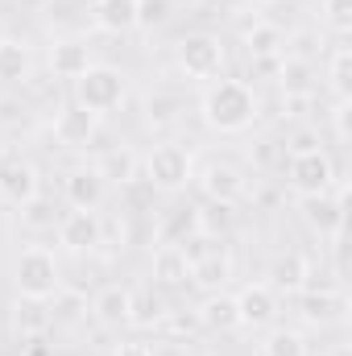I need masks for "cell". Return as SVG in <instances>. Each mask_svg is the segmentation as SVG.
<instances>
[{"instance_id": "cell-1", "label": "cell", "mask_w": 352, "mask_h": 356, "mask_svg": "<svg viewBox=\"0 0 352 356\" xmlns=\"http://www.w3.org/2000/svg\"><path fill=\"white\" fill-rule=\"evenodd\" d=\"M203 124L216 133H245L262 116V99L245 79H216L199 99Z\"/></svg>"}, {"instance_id": "cell-2", "label": "cell", "mask_w": 352, "mask_h": 356, "mask_svg": "<svg viewBox=\"0 0 352 356\" xmlns=\"http://www.w3.org/2000/svg\"><path fill=\"white\" fill-rule=\"evenodd\" d=\"M13 286H17V298H38V302H50L58 290H63V273L50 249L42 245H29L21 249V257L13 261Z\"/></svg>"}, {"instance_id": "cell-3", "label": "cell", "mask_w": 352, "mask_h": 356, "mask_svg": "<svg viewBox=\"0 0 352 356\" xmlns=\"http://www.w3.org/2000/svg\"><path fill=\"white\" fill-rule=\"evenodd\" d=\"M125 71L120 67H108V63H91L88 71L75 79V104H83L88 112L95 116H104V112H112V108H120L125 104Z\"/></svg>"}, {"instance_id": "cell-4", "label": "cell", "mask_w": 352, "mask_h": 356, "mask_svg": "<svg viewBox=\"0 0 352 356\" xmlns=\"http://www.w3.org/2000/svg\"><path fill=\"white\" fill-rule=\"evenodd\" d=\"M141 166H145L141 175L150 178L158 191H166V195L182 191V186L191 182V170H195L191 149H186V145H178V141H162V145H154V149L145 154V162H141Z\"/></svg>"}, {"instance_id": "cell-5", "label": "cell", "mask_w": 352, "mask_h": 356, "mask_svg": "<svg viewBox=\"0 0 352 356\" xmlns=\"http://www.w3.org/2000/svg\"><path fill=\"white\" fill-rule=\"evenodd\" d=\"M286 182H290V191L303 199V195H323V191H332L340 178H336V162H332V154L328 149H311V154H290L286 158Z\"/></svg>"}, {"instance_id": "cell-6", "label": "cell", "mask_w": 352, "mask_h": 356, "mask_svg": "<svg viewBox=\"0 0 352 356\" xmlns=\"http://www.w3.org/2000/svg\"><path fill=\"white\" fill-rule=\"evenodd\" d=\"M175 58H178V67H182V75H191V79H216L220 67H224V46H220L216 33L195 29V33L178 38Z\"/></svg>"}, {"instance_id": "cell-7", "label": "cell", "mask_w": 352, "mask_h": 356, "mask_svg": "<svg viewBox=\"0 0 352 356\" xmlns=\"http://www.w3.org/2000/svg\"><path fill=\"white\" fill-rule=\"evenodd\" d=\"M298 216H303V224H307L315 236L340 241V232H344V186L336 182V186L323 191V195H303V199H298Z\"/></svg>"}, {"instance_id": "cell-8", "label": "cell", "mask_w": 352, "mask_h": 356, "mask_svg": "<svg viewBox=\"0 0 352 356\" xmlns=\"http://www.w3.org/2000/svg\"><path fill=\"white\" fill-rule=\"evenodd\" d=\"M294 298H298L303 323H311V327H332V323H340L344 311H349V298H344L332 282H315V277H307V286H303Z\"/></svg>"}, {"instance_id": "cell-9", "label": "cell", "mask_w": 352, "mask_h": 356, "mask_svg": "<svg viewBox=\"0 0 352 356\" xmlns=\"http://www.w3.org/2000/svg\"><path fill=\"white\" fill-rule=\"evenodd\" d=\"M95 133H99V116L88 112L83 104H63L58 108V116H54V141L58 145H67V149H88L91 141H95Z\"/></svg>"}, {"instance_id": "cell-10", "label": "cell", "mask_w": 352, "mask_h": 356, "mask_svg": "<svg viewBox=\"0 0 352 356\" xmlns=\"http://www.w3.org/2000/svg\"><path fill=\"white\" fill-rule=\"evenodd\" d=\"M54 232L67 253H95L104 245V220L95 211H67Z\"/></svg>"}, {"instance_id": "cell-11", "label": "cell", "mask_w": 352, "mask_h": 356, "mask_svg": "<svg viewBox=\"0 0 352 356\" xmlns=\"http://www.w3.org/2000/svg\"><path fill=\"white\" fill-rule=\"evenodd\" d=\"M232 298H237V319H241V327H269V323L278 319V294H273L269 282H249V286H241Z\"/></svg>"}, {"instance_id": "cell-12", "label": "cell", "mask_w": 352, "mask_h": 356, "mask_svg": "<svg viewBox=\"0 0 352 356\" xmlns=\"http://www.w3.org/2000/svg\"><path fill=\"white\" fill-rule=\"evenodd\" d=\"M199 191L207 195V203H237V199H245V175L232 166V162H207L203 166V175H199Z\"/></svg>"}, {"instance_id": "cell-13", "label": "cell", "mask_w": 352, "mask_h": 356, "mask_svg": "<svg viewBox=\"0 0 352 356\" xmlns=\"http://www.w3.org/2000/svg\"><path fill=\"white\" fill-rule=\"evenodd\" d=\"M38 186H42V175H38V166H33V162L13 158V162H4V166H0V199H4V203L25 207V203L38 195Z\"/></svg>"}, {"instance_id": "cell-14", "label": "cell", "mask_w": 352, "mask_h": 356, "mask_svg": "<svg viewBox=\"0 0 352 356\" xmlns=\"http://www.w3.org/2000/svg\"><path fill=\"white\" fill-rule=\"evenodd\" d=\"M108 195V182L95 175V166H79L63 178V199L71 203V211H95Z\"/></svg>"}, {"instance_id": "cell-15", "label": "cell", "mask_w": 352, "mask_h": 356, "mask_svg": "<svg viewBox=\"0 0 352 356\" xmlns=\"http://www.w3.org/2000/svg\"><path fill=\"white\" fill-rule=\"evenodd\" d=\"M91 67V46L83 38H58L54 46H50V71L58 75V79H79L83 71Z\"/></svg>"}, {"instance_id": "cell-16", "label": "cell", "mask_w": 352, "mask_h": 356, "mask_svg": "<svg viewBox=\"0 0 352 356\" xmlns=\"http://www.w3.org/2000/svg\"><path fill=\"white\" fill-rule=\"evenodd\" d=\"M129 298H133L129 286H104V290L91 298L88 315L99 327H125V323H129Z\"/></svg>"}, {"instance_id": "cell-17", "label": "cell", "mask_w": 352, "mask_h": 356, "mask_svg": "<svg viewBox=\"0 0 352 356\" xmlns=\"http://www.w3.org/2000/svg\"><path fill=\"white\" fill-rule=\"evenodd\" d=\"M150 277H154L158 286H166V290L186 286V282H191V261H186V253H182L178 245H162V249H154Z\"/></svg>"}, {"instance_id": "cell-18", "label": "cell", "mask_w": 352, "mask_h": 356, "mask_svg": "<svg viewBox=\"0 0 352 356\" xmlns=\"http://www.w3.org/2000/svg\"><path fill=\"white\" fill-rule=\"evenodd\" d=\"M307 277H311V261H307L303 253H282V257H273V266H269V286H273V294H298V290L307 286Z\"/></svg>"}, {"instance_id": "cell-19", "label": "cell", "mask_w": 352, "mask_h": 356, "mask_svg": "<svg viewBox=\"0 0 352 356\" xmlns=\"http://www.w3.org/2000/svg\"><path fill=\"white\" fill-rule=\"evenodd\" d=\"M195 315H199V327H207V332H232V327H241V319H237V298L224 294V290H211V294L195 307Z\"/></svg>"}, {"instance_id": "cell-20", "label": "cell", "mask_w": 352, "mask_h": 356, "mask_svg": "<svg viewBox=\"0 0 352 356\" xmlns=\"http://www.w3.org/2000/svg\"><path fill=\"white\" fill-rule=\"evenodd\" d=\"M33 75V50L25 38H0V83H25Z\"/></svg>"}, {"instance_id": "cell-21", "label": "cell", "mask_w": 352, "mask_h": 356, "mask_svg": "<svg viewBox=\"0 0 352 356\" xmlns=\"http://www.w3.org/2000/svg\"><path fill=\"white\" fill-rule=\"evenodd\" d=\"M182 112H186L182 95H178V91H166V88L150 91L145 104H141V116H145L150 129H175L178 120H182Z\"/></svg>"}, {"instance_id": "cell-22", "label": "cell", "mask_w": 352, "mask_h": 356, "mask_svg": "<svg viewBox=\"0 0 352 356\" xmlns=\"http://www.w3.org/2000/svg\"><path fill=\"white\" fill-rule=\"evenodd\" d=\"M315 63L311 58H298V54H282V71H278V88L282 95H315Z\"/></svg>"}, {"instance_id": "cell-23", "label": "cell", "mask_w": 352, "mask_h": 356, "mask_svg": "<svg viewBox=\"0 0 352 356\" xmlns=\"http://www.w3.org/2000/svg\"><path fill=\"white\" fill-rule=\"evenodd\" d=\"M228 277H232V257L224 253V249H211V253H203L199 261H191V282L199 286V290H224L228 286Z\"/></svg>"}, {"instance_id": "cell-24", "label": "cell", "mask_w": 352, "mask_h": 356, "mask_svg": "<svg viewBox=\"0 0 352 356\" xmlns=\"http://www.w3.org/2000/svg\"><path fill=\"white\" fill-rule=\"evenodd\" d=\"M166 298L154 290V286H141V290H133V298H129V327H141V332H150V327H158L162 319H166Z\"/></svg>"}, {"instance_id": "cell-25", "label": "cell", "mask_w": 352, "mask_h": 356, "mask_svg": "<svg viewBox=\"0 0 352 356\" xmlns=\"http://www.w3.org/2000/svg\"><path fill=\"white\" fill-rule=\"evenodd\" d=\"M91 21L104 33H129V29H137V0H95Z\"/></svg>"}, {"instance_id": "cell-26", "label": "cell", "mask_w": 352, "mask_h": 356, "mask_svg": "<svg viewBox=\"0 0 352 356\" xmlns=\"http://www.w3.org/2000/svg\"><path fill=\"white\" fill-rule=\"evenodd\" d=\"M286 46H290V38H286V29L273 25V21H253V25L245 29V50H249V58L286 54Z\"/></svg>"}, {"instance_id": "cell-27", "label": "cell", "mask_w": 352, "mask_h": 356, "mask_svg": "<svg viewBox=\"0 0 352 356\" xmlns=\"http://www.w3.org/2000/svg\"><path fill=\"white\" fill-rule=\"evenodd\" d=\"M95 175L104 178V182H112V186H125L129 178L141 175V158H137L129 145H116V149H108V154L95 162Z\"/></svg>"}, {"instance_id": "cell-28", "label": "cell", "mask_w": 352, "mask_h": 356, "mask_svg": "<svg viewBox=\"0 0 352 356\" xmlns=\"http://www.w3.org/2000/svg\"><path fill=\"white\" fill-rule=\"evenodd\" d=\"M46 327H50V307L38 302V298H17V307H13V332L21 340H38Z\"/></svg>"}, {"instance_id": "cell-29", "label": "cell", "mask_w": 352, "mask_h": 356, "mask_svg": "<svg viewBox=\"0 0 352 356\" xmlns=\"http://www.w3.org/2000/svg\"><path fill=\"white\" fill-rule=\"evenodd\" d=\"M46 307H50V323H58V327H75L79 319H88V311H91L83 290H58Z\"/></svg>"}, {"instance_id": "cell-30", "label": "cell", "mask_w": 352, "mask_h": 356, "mask_svg": "<svg viewBox=\"0 0 352 356\" xmlns=\"http://www.w3.org/2000/svg\"><path fill=\"white\" fill-rule=\"evenodd\" d=\"M195 232H199V211H195V207H175V211H166L162 224H158L162 245H182V241H191Z\"/></svg>"}, {"instance_id": "cell-31", "label": "cell", "mask_w": 352, "mask_h": 356, "mask_svg": "<svg viewBox=\"0 0 352 356\" xmlns=\"http://www.w3.org/2000/svg\"><path fill=\"white\" fill-rule=\"evenodd\" d=\"M58 220H63V216H58L54 199H46L42 191L21 207V224H25L29 232H54V228H58Z\"/></svg>"}, {"instance_id": "cell-32", "label": "cell", "mask_w": 352, "mask_h": 356, "mask_svg": "<svg viewBox=\"0 0 352 356\" xmlns=\"http://www.w3.org/2000/svg\"><path fill=\"white\" fill-rule=\"evenodd\" d=\"M162 191L150 182L145 175H137V178H129L125 186H120V203H125V211H154V199H158Z\"/></svg>"}, {"instance_id": "cell-33", "label": "cell", "mask_w": 352, "mask_h": 356, "mask_svg": "<svg viewBox=\"0 0 352 356\" xmlns=\"http://www.w3.org/2000/svg\"><path fill=\"white\" fill-rule=\"evenodd\" d=\"M262 356H307V340L298 327H273L262 344Z\"/></svg>"}, {"instance_id": "cell-34", "label": "cell", "mask_w": 352, "mask_h": 356, "mask_svg": "<svg viewBox=\"0 0 352 356\" xmlns=\"http://www.w3.org/2000/svg\"><path fill=\"white\" fill-rule=\"evenodd\" d=\"M199 211V232L203 236H220L232 228V207L228 203H207V207H195Z\"/></svg>"}, {"instance_id": "cell-35", "label": "cell", "mask_w": 352, "mask_h": 356, "mask_svg": "<svg viewBox=\"0 0 352 356\" xmlns=\"http://www.w3.org/2000/svg\"><path fill=\"white\" fill-rule=\"evenodd\" d=\"M349 75H352V54L349 46H336V54H332V63H328V79H332V91H336V99H349Z\"/></svg>"}, {"instance_id": "cell-36", "label": "cell", "mask_w": 352, "mask_h": 356, "mask_svg": "<svg viewBox=\"0 0 352 356\" xmlns=\"http://www.w3.org/2000/svg\"><path fill=\"white\" fill-rule=\"evenodd\" d=\"M175 0H137V29H158L170 21Z\"/></svg>"}, {"instance_id": "cell-37", "label": "cell", "mask_w": 352, "mask_h": 356, "mask_svg": "<svg viewBox=\"0 0 352 356\" xmlns=\"http://www.w3.org/2000/svg\"><path fill=\"white\" fill-rule=\"evenodd\" d=\"M286 158L290 154H311V149H323V141H319V129H311V124H303V129H294L286 141Z\"/></svg>"}, {"instance_id": "cell-38", "label": "cell", "mask_w": 352, "mask_h": 356, "mask_svg": "<svg viewBox=\"0 0 352 356\" xmlns=\"http://www.w3.org/2000/svg\"><path fill=\"white\" fill-rule=\"evenodd\" d=\"M253 158H257V166H265V170L286 166V145H282L278 137H262V141H257V149H253Z\"/></svg>"}, {"instance_id": "cell-39", "label": "cell", "mask_w": 352, "mask_h": 356, "mask_svg": "<svg viewBox=\"0 0 352 356\" xmlns=\"http://www.w3.org/2000/svg\"><path fill=\"white\" fill-rule=\"evenodd\" d=\"M323 17L336 33H349L352 29V0H323Z\"/></svg>"}, {"instance_id": "cell-40", "label": "cell", "mask_w": 352, "mask_h": 356, "mask_svg": "<svg viewBox=\"0 0 352 356\" xmlns=\"http://www.w3.org/2000/svg\"><path fill=\"white\" fill-rule=\"evenodd\" d=\"M249 71H253V79L265 75V79H278V71H282V54H269V58H249Z\"/></svg>"}, {"instance_id": "cell-41", "label": "cell", "mask_w": 352, "mask_h": 356, "mask_svg": "<svg viewBox=\"0 0 352 356\" xmlns=\"http://www.w3.org/2000/svg\"><path fill=\"white\" fill-rule=\"evenodd\" d=\"M116 356H154V348H150V344H141V340H133V344H120Z\"/></svg>"}, {"instance_id": "cell-42", "label": "cell", "mask_w": 352, "mask_h": 356, "mask_svg": "<svg viewBox=\"0 0 352 356\" xmlns=\"http://www.w3.org/2000/svg\"><path fill=\"white\" fill-rule=\"evenodd\" d=\"M154 356H182V348H178V344H162V348L154 344Z\"/></svg>"}, {"instance_id": "cell-43", "label": "cell", "mask_w": 352, "mask_h": 356, "mask_svg": "<svg viewBox=\"0 0 352 356\" xmlns=\"http://www.w3.org/2000/svg\"><path fill=\"white\" fill-rule=\"evenodd\" d=\"M21 4H25V8H42L46 0H21Z\"/></svg>"}, {"instance_id": "cell-44", "label": "cell", "mask_w": 352, "mask_h": 356, "mask_svg": "<svg viewBox=\"0 0 352 356\" xmlns=\"http://www.w3.org/2000/svg\"><path fill=\"white\" fill-rule=\"evenodd\" d=\"M257 4H278V0H257Z\"/></svg>"}]
</instances>
